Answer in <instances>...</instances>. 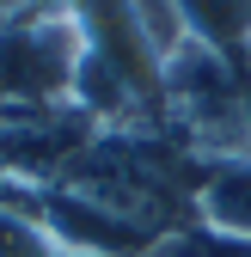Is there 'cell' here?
<instances>
[{"label":"cell","mask_w":251,"mask_h":257,"mask_svg":"<svg viewBox=\"0 0 251 257\" xmlns=\"http://www.w3.org/2000/svg\"><path fill=\"white\" fill-rule=\"evenodd\" d=\"M86 37L74 13H19L0 19V104H49L74 98Z\"/></svg>","instance_id":"2"},{"label":"cell","mask_w":251,"mask_h":257,"mask_svg":"<svg viewBox=\"0 0 251 257\" xmlns=\"http://www.w3.org/2000/svg\"><path fill=\"white\" fill-rule=\"evenodd\" d=\"M239 80H245V122H251V55L239 61Z\"/></svg>","instance_id":"7"},{"label":"cell","mask_w":251,"mask_h":257,"mask_svg":"<svg viewBox=\"0 0 251 257\" xmlns=\"http://www.w3.org/2000/svg\"><path fill=\"white\" fill-rule=\"evenodd\" d=\"M178 13L196 43L221 49L227 61L251 55V0H178Z\"/></svg>","instance_id":"5"},{"label":"cell","mask_w":251,"mask_h":257,"mask_svg":"<svg viewBox=\"0 0 251 257\" xmlns=\"http://www.w3.org/2000/svg\"><path fill=\"white\" fill-rule=\"evenodd\" d=\"M98 135H104V128L92 122L74 98L0 104V178H13L25 190H55L92 153Z\"/></svg>","instance_id":"1"},{"label":"cell","mask_w":251,"mask_h":257,"mask_svg":"<svg viewBox=\"0 0 251 257\" xmlns=\"http://www.w3.org/2000/svg\"><path fill=\"white\" fill-rule=\"evenodd\" d=\"M37 220L49 227V239L74 257H153L160 239L135 220H122L98 202L74 196V190H37Z\"/></svg>","instance_id":"3"},{"label":"cell","mask_w":251,"mask_h":257,"mask_svg":"<svg viewBox=\"0 0 251 257\" xmlns=\"http://www.w3.org/2000/svg\"><path fill=\"white\" fill-rule=\"evenodd\" d=\"M196 220L221 239L251 245V159H208V178L196 190Z\"/></svg>","instance_id":"4"},{"label":"cell","mask_w":251,"mask_h":257,"mask_svg":"<svg viewBox=\"0 0 251 257\" xmlns=\"http://www.w3.org/2000/svg\"><path fill=\"white\" fill-rule=\"evenodd\" d=\"M0 257H61V245L49 239V227L31 208H7L0 202Z\"/></svg>","instance_id":"6"},{"label":"cell","mask_w":251,"mask_h":257,"mask_svg":"<svg viewBox=\"0 0 251 257\" xmlns=\"http://www.w3.org/2000/svg\"><path fill=\"white\" fill-rule=\"evenodd\" d=\"M13 13H25V0H0V19H13Z\"/></svg>","instance_id":"8"}]
</instances>
